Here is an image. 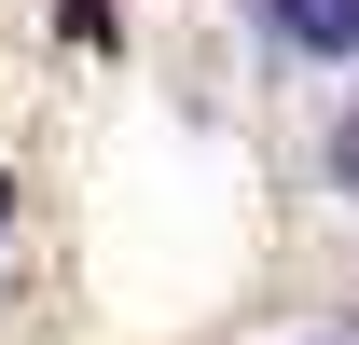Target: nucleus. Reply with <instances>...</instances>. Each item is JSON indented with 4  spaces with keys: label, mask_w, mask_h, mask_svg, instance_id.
Returning <instances> with one entry per match:
<instances>
[{
    "label": "nucleus",
    "mask_w": 359,
    "mask_h": 345,
    "mask_svg": "<svg viewBox=\"0 0 359 345\" xmlns=\"http://www.w3.org/2000/svg\"><path fill=\"white\" fill-rule=\"evenodd\" d=\"M0 235H14V180H0Z\"/></svg>",
    "instance_id": "7ed1b4c3"
},
{
    "label": "nucleus",
    "mask_w": 359,
    "mask_h": 345,
    "mask_svg": "<svg viewBox=\"0 0 359 345\" xmlns=\"http://www.w3.org/2000/svg\"><path fill=\"white\" fill-rule=\"evenodd\" d=\"M332 166H346V180H359V125H346V138H332Z\"/></svg>",
    "instance_id": "f03ea898"
},
{
    "label": "nucleus",
    "mask_w": 359,
    "mask_h": 345,
    "mask_svg": "<svg viewBox=\"0 0 359 345\" xmlns=\"http://www.w3.org/2000/svg\"><path fill=\"white\" fill-rule=\"evenodd\" d=\"M276 42H290V55H332V69H346V55H359V0H276Z\"/></svg>",
    "instance_id": "f257e3e1"
}]
</instances>
